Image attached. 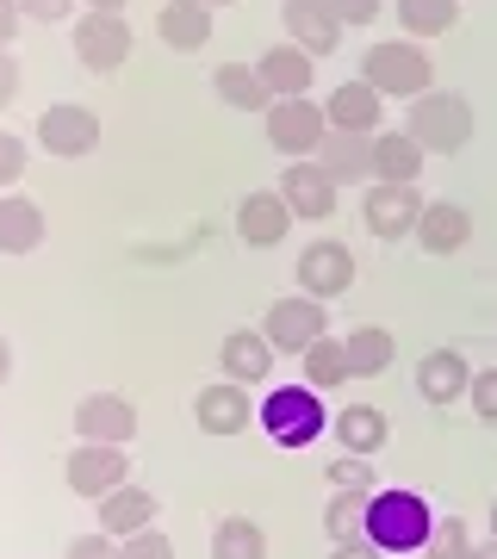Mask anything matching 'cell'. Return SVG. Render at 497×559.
Returning <instances> with one entry per match:
<instances>
[{"instance_id": "cell-1", "label": "cell", "mask_w": 497, "mask_h": 559, "mask_svg": "<svg viewBox=\"0 0 497 559\" xmlns=\"http://www.w3.org/2000/svg\"><path fill=\"white\" fill-rule=\"evenodd\" d=\"M404 131L423 143V156H460L473 143V100L454 94V87H429V94L411 100Z\"/></svg>"}, {"instance_id": "cell-2", "label": "cell", "mask_w": 497, "mask_h": 559, "mask_svg": "<svg viewBox=\"0 0 497 559\" xmlns=\"http://www.w3.org/2000/svg\"><path fill=\"white\" fill-rule=\"evenodd\" d=\"M360 81L379 87L386 100H417V94H429L436 69H429V50L417 38H386L360 57Z\"/></svg>"}, {"instance_id": "cell-3", "label": "cell", "mask_w": 497, "mask_h": 559, "mask_svg": "<svg viewBox=\"0 0 497 559\" xmlns=\"http://www.w3.org/2000/svg\"><path fill=\"white\" fill-rule=\"evenodd\" d=\"M436 516L417 491H374V510H367V540L379 554H423Z\"/></svg>"}, {"instance_id": "cell-4", "label": "cell", "mask_w": 497, "mask_h": 559, "mask_svg": "<svg viewBox=\"0 0 497 559\" xmlns=\"http://www.w3.org/2000/svg\"><path fill=\"white\" fill-rule=\"evenodd\" d=\"M256 423L280 441V448H311V441L330 429L323 392H311V385H274V392L256 404Z\"/></svg>"}, {"instance_id": "cell-5", "label": "cell", "mask_w": 497, "mask_h": 559, "mask_svg": "<svg viewBox=\"0 0 497 559\" xmlns=\"http://www.w3.org/2000/svg\"><path fill=\"white\" fill-rule=\"evenodd\" d=\"M423 187L411 180H367V200H360V224L374 230L379 242H398V237H417L423 224Z\"/></svg>"}, {"instance_id": "cell-6", "label": "cell", "mask_w": 497, "mask_h": 559, "mask_svg": "<svg viewBox=\"0 0 497 559\" xmlns=\"http://www.w3.org/2000/svg\"><path fill=\"white\" fill-rule=\"evenodd\" d=\"M261 124H268V143H274L286 162L318 156L323 131H330V119H323V106L311 100V94H298V100H274L268 112H261Z\"/></svg>"}, {"instance_id": "cell-7", "label": "cell", "mask_w": 497, "mask_h": 559, "mask_svg": "<svg viewBox=\"0 0 497 559\" xmlns=\"http://www.w3.org/2000/svg\"><path fill=\"white\" fill-rule=\"evenodd\" d=\"M261 336L274 342V355H305L318 336H330V311L311 293H293V299H274L268 318H261Z\"/></svg>"}, {"instance_id": "cell-8", "label": "cell", "mask_w": 497, "mask_h": 559, "mask_svg": "<svg viewBox=\"0 0 497 559\" xmlns=\"http://www.w3.org/2000/svg\"><path fill=\"white\" fill-rule=\"evenodd\" d=\"M62 479H69L75 498L99 503L106 491H119V485L131 479V460H125V448H113V441H75V454L62 460Z\"/></svg>"}, {"instance_id": "cell-9", "label": "cell", "mask_w": 497, "mask_h": 559, "mask_svg": "<svg viewBox=\"0 0 497 559\" xmlns=\"http://www.w3.org/2000/svg\"><path fill=\"white\" fill-rule=\"evenodd\" d=\"M38 143L50 156L75 162V156H94L99 150V112L94 106H75V100H57L38 112Z\"/></svg>"}, {"instance_id": "cell-10", "label": "cell", "mask_w": 497, "mask_h": 559, "mask_svg": "<svg viewBox=\"0 0 497 559\" xmlns=\"http://www.w3.org/2000/svg\"><path fill=\"white\" fill-rule=\"evenodd\" d=\"M293 280H298V293H311V299H336V293H348V286H355V255H348V242H336V237L305 242Z\"/></svg>"}, {"instance_id": "cell-11", "label": "cell", "mask_w": 497, "mask_h": 559, "mask_svg": "<svg viewBox=\"0 0 497 559\" xmlns=\"http://www.w3.org/2000/svg\"><path fill=\"white\" fill-rule=\"evenodd\" d=\"M280 200H286V212L293 218H305V224H323L330 212H336V180L323 175V162L318 156H305V162H286L280 168V187H274Z\"/></svg>"}, {"instance_id": "cell-12", "label": "cell", "mask_w": 497, "mask_h": 559, "mask_svg": "<svg viewBox=\"0 0 497 559\" xmlns=\"http://www.w3.org/2000/svg\"><path fill=\"white\" fill-rule=\"evenodd\" d=\"M131 57V25L119 13H81L75 20V62L87 75H113Z\"/></svg>"}, {"instance_id": "cell-13", "label": "cell", "mask_w": 497, "mask_h": 559, "mask_svg": "<svg viewBox=\"0 0 497 559\" xmlns=\"http://www.w3.org/2000/svg\"><path fill=\"white\" fill-rule=\"evenodd\" d=\"M193 423L205 429V436H242V429L256 423V399H249V385L212 380V385L193 399Z\"/></svg>"}, {"instance_id": "cell-14", "label": "cell", "mask_w": 497, "mask_h": 559, "mask_svg": "<svg viewBox=\"0 0 497 559\" xmlns=\"http://www.w3.org/2000/svg\"><path fill=\"white\" fill-rule=\"evenodd\" d=\"M75 436L125 448V441L138 436V404L119 399V392H87V399L75 404Z\"/></svg>"}, {"instance_id": "cell-15", "label": "cell", "mask_w": 497, "mask_h": 559, "mask_svg": "<svg viewBox=\"0 0 497 559\" xmlns=\"http://www.w3.org/2000/svg\"><path fill=\"white\" fill-rule=\"evenodd\" d=\"M280 25L293 32V44L305 57H330L342 44V20L330 0H280Z\"/></svg>"}, {"instance_id": "cell-16", "label": "cell", "mask_w": 497, "mask_h": 559, "mask_svg": "<svg viewBox=\"0 0 497 559\" xmlns=\"http://www.w3.org/2000/svg\"><path fill=\"white\" fill-rule=\"evenodd\" d=\"M218 367H224V380H237V385L274 380V342L261 336V330H230L218 342Z\"/></svg>"}, {"instance_id": "cell-17", "label": "cell", "mask_w": 497, "mask_h": 559, "mask_svg": "<svg viewBox=\"0 0 497 559\" xmlns=\"http://www.w3.org/2000/svg\"><path fill=\"white\" fill-rule=\"evenodd\" d=\"M156 516H162L156 491H143V485H131V479H125L119 491H106V498H99V528H106L113 540L138 535V528H156Z\"/></svg>"}, {"instance_id": "cell-18", "label": "cell", "mask_w": 497, "mask_h": 559, "mask_svg": "<svg viewBox=\"0 0 497 559\" xmlns=\"http://www.w3.org/2000/svg\"><path fill=\"white\" fill-rule=\"evenodd\" d=\"M323 119H330V131H367L374 138L379 119H386V94L367 87V81H342L336 94L323 100Z\"/></svg>"}, {"instance_id": "cell-19", "label": "cell", "mask_w": 497, "mask_h": 559, "mask_svg": "<svg viewBox=\"0 0 497 559\" xmlns=\"http://www.w3.org/2000/svg\"><path fill=\"white\" fill-rule=\"evenodd\" d=\"M286 230H293V212H286V200H280L274 187H261V193H249V200L237 205V237L249 242V249H274Z\"/></svg>"}, {"instance_id": "cell-20", "label": "cell", "mask_w": 497, "mask_h": 559, "mask_svg": "<svg viewBox=\"0 0 497 559\" xmlns=\"http://www.w3.org/2000/svg\"><path fill=\"white\" fill-rule=\"evenodd\" d=\"M311 62L318 57H305V50H298V44H274V50H261L256 57V75L268 81V94H274V100H298V94H311Z\"/></svg>"}, {"instance_id": "cell-21", "label": "cell", "mask_w": 497, "mask_h": 559, "mask_svg": "<svg viewBox=\"0 0 497 559\" xmlns=\"http://www.w3.org/2000/svg\"><path fill=\"white\" fill-rule=\"evenodd\" d=\"M466 385H473V367H466V355H460V348H429V355L417 360V392L429 404L466 399Z\"/></svg>"}, {"instance_id": "cell-22", "label": "cell", "mask_w": 497, "mask_h": 559, "mask_svg": "<svg viewBox=\"0 0 497 559\" xmlns=\"http://www.w3.org/2000/svg\"><path fill=\"white\" fill-rule=\"evenodd\" d=\"M212 32H218V25H212V7H205V0H168L156 13V38L168 44V50H205Z\"/></svg>"}, {"instance_id": "cell-23", "label": "cell", "mask_w": 497, "mask_h": 559, "mask_svg": "<svg viewBox=\"0 0 497 559\" xmlns=\"http://www.w3.org/2000/svg\"><path fill=\"white\" fill-rule=\"evenodd\" d=\"M318 162L336 187L342 180H374V138H367V131H323Z\"/></svg>"}, {"instance_id": "cell-24", "label": "cell", "mask_w": 497, "mask_h": 559, "mask_svg": "<svg viewBox=\"0 0 497 559\" xmlns=\"http://www.w3.org/2000/svg\"><path fill=\"white\" fill-rule=\"evenodd\" d=\"M330 436L342 441V454H379V448H386V436H392V429H386V411H379V404H342L336 417H330Z\"/></svg>"}, {"instance_id": "cell-25", "label": "cell", "mask_w": 497, "mask_h": 559, "mask_svg": "<svg viewBox=\"0 0 497 559\" xmlns=\"http://www.w3.org/2000/svg\"><path fill=\"white\" fill-rule=\"evenodd\" d=\"M44 242V205L25 193H0V255H32Z\"/></svg>"}, {"instance_id": "cell-26", "label": "cell", "mask_w": 497, "mask_h": 559, "mask_svg": "<svg viewBox=\"0 0 497 559\" xmlns=\"http://www.w3.org/2000/svg\"><path fill=\"white\" fill-rule=\"evenodd\" d=\"M417 242L429 249V255H454V249H466L473 242V212L466 205H423V224H417Z\"/></svg>"}, {"instance_id": "cell-27", "label": "cell", "mask_w": 497, "mask_h": 559, "mask_svg": "<svg viewBox=\"0 0 497 559\" xmlns=\"http://www.w3.org/2000/svg\"><path fill=\"white\" fill-rule=\"evenodd\" d=\"M423 143L411 131H374V180H423Z\"/></svg>"}, {"instance_id": "cell-28", "label": "cell", "mask_w": 497, "mask_h": 559, "mask_svg": "<svg viewBox=\"0 0 497 559\" xmlns=\"http://www.w3.org/2000/svg\"><path fill=\"white\" fill-rule=\"evenodd\" d=\"M212 94L224 106H237V112H268L274 94H268V81L256 75V62H218L212 69Z\"/></svg>"}, {"instance_id": "cell-29", "label": "cell", "mask_w": 497, "mask_h": 559, "mask_svg": "<svg viewBox=\"0 0 497 559\" xmlns=\"http://www.w3.org/2000/svg\"><path fill=\"white\" fill-rule=\"evenodd\" d=\"M342 355H348V373H355V380H374V373H386V367H392L398 342H392V330L360 323V330H348V336H342Z\"/></svg>"}, {"instance_id": "cell-30", "label": "cell", "mask_w": 497, "mask_h": 559, "mask_svg": "<svg viewBox=\"0 0 497 559\" xmlns=\"http://www.w3.org/2000/svg\"><path fill=\"white\" fill-rule=\"evenodd\" d=\"M367 510H374V491H336L323 503V528L336 547H360L367 540Z\"/></svg>"}, {"instance_id": "cell-31", "label": "cell", "mask_w": 497, "mask_h": 559, "mask_svg": "<svg viewBox=\"0 0 497 559\" xmlns=\"http://www.w3.org/2000/svg\"><path fill=\"white\" fill-rule=\"evenodd\" d=\"M298 360H305V385H311V392H336L342 380H355V373H348V355H342V336H318Z\"/></svg>"}, {"instance_id": "cell-32", "label": "cell", "mask_w": 497, "mask_h": 559, "mask_svg": "<svg viewBox=\"0 0 497 559\" xmlns=\"http://www.w3.org/2000/svg\"><path fill=\"white\" fill-rule=\"evenodd\" d=\"M454 20H460V0H398V25H404L417 44L454 32Z\"/></svg>"}, {"instance_id": "cell-33", "label": "cell", "mask_w": 497, "mask_h": 559, "mask_svg": "<svg viewBox=\"0 0 497 559\" xmlns=\"http://www.w3.org/2000/svg\"><path fill=\"white\" fill-rule=\"evenodd\" d=\"M212 559H268V535L249 516H224L212 528Z\"/></svg>"}, {"instance_id": "cell-34", "label": "cell", "mask_w": 497, "mask_h": 559, "mask_svg": "<svg viewBox=\"0 0 497 559\" xmlns=\"http://www.w3.org/2000/svg\"><path fill=\"white\" fill-rule=\"evenodd\" d=\"M473 554V535H466V522L460 516H436L429 540H423V559H466Z\"/></svg>"}, {"instance_id": "cell-35", "label": "cell", "mask_w": 497, "mask_h": 559, "mask_svg": "<svg viewBox=\"0 0 497 559\" xmlns=\"http://www.w3.org/2000/svg\"><path fill=\"white\" fill-rule=\"evenodd\" d=\"M323 479H336V491H379V485H374V466H367L360 454H336Z\"/></svg>"}, {"instance_id": "cell-36", "label": "cell", "mask_w": 497, "mask_h": 559, "mask_svg": "<svg viewBox=\"0 0 497 559\" xmlns=\"http://www.w3.org/2000/svg\"><path fill=\"white\" fill-rule=\"evenodd\" d=\"M119 559H175V540L162 528H138V535L119 540Z\"/></svg>"}, {"instance_id": "cell-37", "label": "cell", "mask_w": 497, "mask_h": 559, "mask_svg": "<svg viewBox=\"0 0 497 559\" xmlns=\"http://www.w3.org/2000/svg\"><path fill=\"white\" fill-rule=\"evenodd\" d=\"M466 399H473V417H478V423H497V367L473 373V385H466Z\"/></svg>"}, {"instance_id": "cell-38", "label": "cell", "mask_w": 497, "mask_h": 559, "mask_svg": "<svg viewBox=\"0 0 497 559\" xmlns=\"http://www.w3.org/2000/svg\"><path fill=\"white\" fill-rule=\"evenodd\" d=\"M62 559H119V540L106 535V528H94V535L69 540V554H62Z\"/></svg>"}, {"instance_id": "cell-39", "label": "cell", "mask_w": 497, "mask_h": 559, "mask_svg": "<svg viewBox=\"0 0 497 559\" xmlns=\"http://www.w3.org/2000/svg\"><path fill=\"white\" fill-rule=\"evenodd\" d=\"M13 180H25V138L0 131V187H13Z\"/></svg>"}, {"instance_id": "cell-40", "label": "cell", "mask_w": 497, "mask_h": 559, "mask_svg": "<svg viewBox=\"0 0 497 559\" xmlns=\"http://www.w3.org/2000/svg\"><path fill=\"white\" fill-rule=\"evenodd\" d=\"M330 7H336V20H342V25H374L386 0H330Z\"/></svg>"}, {"instance_id": "cell-41", "label": "cell", "mask_w": 497, "mask_h": 559, "mask_svg": "<svg viewBox=\"0 0 497 559\" xmlns=\"http://www.w3.org/2000/svg\"><path fill=\"white\" fill-rule=\"evenodd\" d=\"M20 57H13V50H7V44H0V106H13L20 100Z\"/></svg>"}, {"instance_id": "cell-42", "label": "cell", "mask_w": 497, "mask_h": 559, "mask_svg": "<svg viewBox=\"0 0 497 559\" xmlns=\"http://www.w3.org/2000/svg\"><path fill=\"white\" fill-rule=\"evenodd\" d=\"M69 7H75V0H20L25 20H44V25H50V20H69Z\"/></svg>"}, {"instance_id": "cell-43", "label": "cell", "mask_w": 497, "mask_h": 559, "mask_svg": "<svg viewBox=\"0 0 497 559\" xmlns=\"http://www.w3.org/2000/svg\"><path fill=\"white\" fill-rule=\"evenodd\" d=\"M20 20H25V13H20V0H0V44H13V38H20Z\"/></svg>"}, {"instance_id": "cell-44", "label": "cell", "mask_w": 497, "mask_h": 559, "mask_svg": "<svg viewBox=\"0 0 497 559\" xmlns=\"http://www.w3.org/2000/svg\"><path fill=\"white\" fill-rule=\"evenodd\" d=\"M330 559H379V547H374V540H360V547H336Z\"/></svg>"}, {"instance_id": "cell-45", "label": "cell", "mask_w": 497, "mask_h": 559, "mask_svg": "<svg viewBox=\"0 0 497 559\" xmlns=\"http://www.w3.org/2000/svg\"><path fill=\"white\" fill-rule=\"evenodd\" d=\"M13 380V348H7V336H0V385Z\"/></svg>"}, {"instance_id": "cell-46", "label": "cell", "mask_w": 497, "mask_h": 559, "mask_svg": "<svg viewBox=\"0 0 497 559\" xmlns=\"http://www.w3.org/2000/svg\"><path fill=\"white\" fill-rule=\"evenodd\" d=\"M87 13H125V0H87Z\"/></svg>"}, {"instance_id": "cell-47", "label": "cell", "mask_w": 497, "mask_h": 559, "mask_svg": "<svg viewBox=\"0 0 497 559\" xmlns=\"http://www.w3.org/2000/svg\"><path fill=\"white\" fill-rule=\"evenodd\" d=\"M473 559H497V540H485V547H473Z\"/></svg>"}, {"instance_id": "cell-48", "label": "cell", "mask_w": 497, "mask_h": 559, "mask_svg": "<svg viewBox=\"0 0 497 559\" xmlns=\"http://www.w3.org/2000/svg\"><path fill=\"white\" fill-rule=\"evenodd\" d=\"M492 540H497V503H492Z\"/></svg>"}, {"instance_id": "cell-49", "label": "cell", "mask_w": 497, "mask_h": 559, "mask_svg": "<svg viewBox=\"0 0 497 559\" xmlns=\"http://www.w3.org/2000/svg\"><path fill=\"white\" fill-rule=\"evenodd\" d=\"M205 7H230V0H205Z\"/></svg>"}, {"instance_id": "cell-50", "label": "cell", "mask_w": 497, "mask_h": 559, "mask_svg": "<svg viewBox=\"0 0 497 559\" xmlns=\"http://www.w3.org/2000/svg\"><path fill=\"white\" fill-rule=\"evenodd\" d=\"M0 436H7V429H0Z\"/></svg>"}, {"instance_id": "cell-51", "label": "cell", "mask_w": 497, "mask_h": 559, "mask_svg": "<svg viewBox=\"0 0 497 559\" xmlns=\"http://www.w3.org/2000/svg\"><path fill=\"white\" fill-rule=\"evenodd\" d=\"M466 559H473V554H466Z\"/></svg>"}]
</instances>
